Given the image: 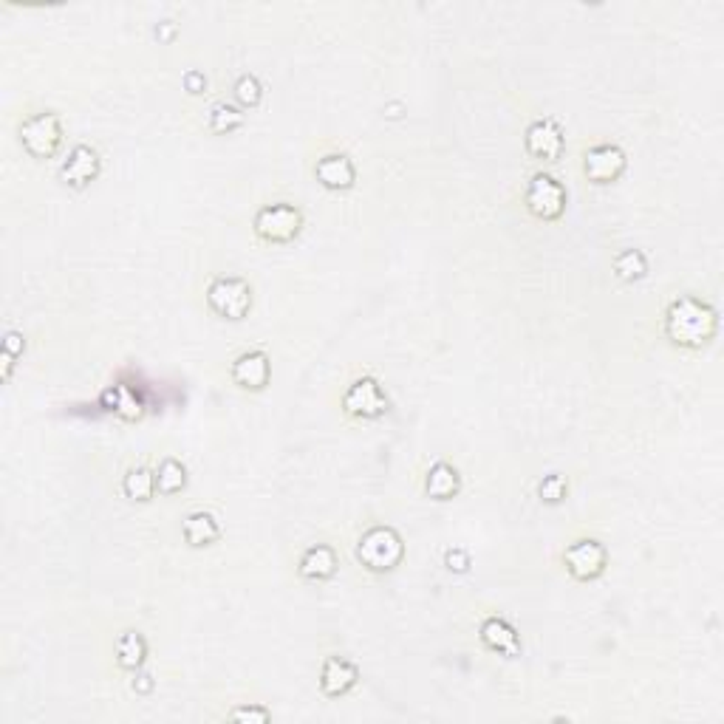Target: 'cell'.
<instances>
[{"mask_svg": "<svg viewBox=\"0 0 724 724\" xmlns=\"http://www.w3.org/2000/svg\"><path fill=\"white\" fill-rule=\"evenodd\" d=\"M116 665L128 674H136L148 662V640L139 631H122L114 645Z\"/></svg>", "mask_w": 724, "mask_h": 724, "instance_id": "d6986e66", "label": "cell"}, {"mask_svg": "<svg viewBox=\"0 0 724 724\" xmlns=\"http://www.w3.org/2000/svg\"><path fill=\"white\" fill-rule=\"evenodd\" d=\"M314 179L329 193H348L357 184V167L346 153H326L314 165Z\"/></svg>", "mask_w": 724, "mask_h": 724, "instance_id": "4fadbf2b", "label": "cell"}, {"mask_svg": "<svg viewBox=\"0 0 724 724\" xmlns=\"http://www.w3.org/2000/svg\"><path fill=\"white\" fill-rule=\"evenodd\" d=\"M563 566L569 577H575L577 583H592L597 577L606 575L609 566V549L597 538H580L569 543L563 552Z\"/></svg>", "mask_w": 724, "mask_h": 724, "instance_id": "ba28073f", "label": "cell"}, {"mask_svg": "<svg viewBox=\"0 0 724 724\" xmlns=\"http://www.w3.org/2000/svg\"><path fill=\"white\" fill-rule=\"evenodd\" d=\"M524 150H527L529 159H535V162L555 165L563 156V150H566L563 128L552 116H541V119L529 122V128L524 131Z\"/></svg>", "mask_w": 724, "mask_h": 724, "instance_id": "9c48e42d", "label": "cell"}, {"mask_svg": "<svg viewBox=\"0 0 724 724\" xmlns=\"http://www.w3.org/2000/svg\"><path fill=\"white\" fill-rule=\"evenodd\" d=\"M360 668L346 657H326L320 668V693L329 699H343L357 688Z\"/></svg>", "mask_w": 724, "mask_h": 724, "instance_id": "5bb4252c", "label": "cell"}, {"mask_svg": "<svg viewBox=\"0 0 724 724\" xmlns=\"http://www.w3.org/2000/svg\"><path fill=\"white\" fill-rule=\"evenodd\" d=\"M230 719L232 722H241V724H247V722L266 724L269 719H272V713H269L266 708H261V705H238V708L230 710Z\"/></svg>", "mask_w": 724, "mask_h": 724, "instance_id": "4316f807", "label": "cell"}, {"mask_svg": "<svg viewBox=\"0 0 724 724\" xmlns=\"http://www.w3.org/2000/svg\"><path fill=\"white\" fill-rule=\"evenodd\" d=\"M17 139L32 159H54L63 148V122L54 111L26 116L17 128Z\"/></svg>", "mask_w": 724, "mask_h": 724, "instance_id": "277c9868", "label": "cell"}, {"mask_svg": "<svg viewBox=\"0 0 724 724\" xmlns=\"http://www.w3.org/2000/svg\"><path fill=\"white\" fill-rule=\"evenodd\" d=\"M133 691L136 693H142V696H150L153 693V676L148 674V671H136V676H133Z\"/></svg>", "mask_w": 724, "mask_h": 724, "instance_id": "4dcf8cb0", "label": "cell"}, {"mask_svg": "<svg viewBox=\"0 0 724 724\" xmlns=\"http://www.w3.org/2000/svg\"><path fill=\"white\" fill-rule=\"evenodd\" d=\"M116 388V416L125 419V422H139L145 416V399L136 394V388L131 385H114Z\"/></svg>", "mask_w": 724, "mask_h": 724, "instance_id": "cb8c5ba5", "label": "cell"}, {"mask_svg": "<svg viewBox=\"0 0 724 724\" xmlns=\"http://www.w3.org/2000/svg\"><path fill=\"white\" fill-rule=\"evenodd\" d=\"M337 569H340V560H337V552L331 549L329 543L309 546L297 563V575L303 577L306 583H326L337 575Z\"/></svg>", "mask_w": 724, "mask_h": 724, "instance_id": "2e32d148", "label": "cell"}, {"mask_svg": "<svg viewBox=\"0 0 724 724\" xmlns=\"http://www.w3.org/2000/svg\"><path fill=\"white\" fill-rule=\"evenodd\" d=\"M230 379L235 388L249 391V394H261L266 391L269 379H272V360L261 348H252L238 354L230 365Z\"/></svg>", "mask_w": 724, "mask_h": 724, "instance_id": "30bf717a", "label": "cell"}, {"mask_svg": "<svg viewBox=\"0 0 724 724\" xmlns=\"http://www.w3.org/2000/svg\"><path fill=\"white\" fill-rule=\"evenodd\" d=\"M232 97L235 102L244 108V111H252V108H258L261 105V99H264V85L261 80L255 77V74H241L235 85H232Z\"/></svg>", "mask_w": 724, "mask_h": 724, "instance_id": "d4e9b609", "label": "cell"}, {"mask_svg": "<svg viewBox=\"0 0 724 724\" xmlns=\"http://www.w3.org/2000/svg\"><path fill=\"white\" fill-rule=\"evenodd\" d=\"M354 555L371 575H388L405 560V541L394 527L377 524V527L362 532Z\"/></svg>", "mask_w": 724, "mask_h": 724, "instance_id": "7a4b0ae2", "label": "cell"}, {"mask_svg": "<svg viewBox=\"0 0 724 724\" xmlns=\"http://www.w3.org/2000/svg\"><path fill=\"white\" fill-rule=\"evenodd\" d=\"M187 487V467L176 456H165L156 467V493L179 495Z\"/></svg>", "mask_w": 724, "mask_h": 724, "instance_id": "44dd1931", "label": "cell"}, {"mask_svg": "<svg viewBox=\"0 0 724 724\" xmlns=\"http://www.w3.org/2000/svg\"><path fill=\"white\" fill-rule=\"evenodd\" d=\"M241 125H244V111L235 108V105H227V102H215L210 114H207V128L218 136L238 131Z\"/></svg>", "mask_w": 724, "mask_h": 724, "instance_id": "603a6c76", "label": "cell"}, {"mask_svg": "<svg viewBox=\"0 0 724 724\" xmlns=\"http://www.w3.org/2000/svg\"><path fill=\"white\" fill-rule=\"evenodd\" d=\"M252 303H255V289L249 280L238 275H218L207 286V306L221 320H230V323L247 320Z\"/></svg>", "mask_w": 724, "mask_h": 724, "instance_id": "3957f363", "label": "cell"}, {"mask_svg": "<svg viewBox=\"0 0 724 724\" xmlns=\"http://www.w3.org/2000/svg\"><path fill=\"white\" fill-rule=\"evenodd\" d=\"M566 495H569V481L566 476H560V473H549V476H543V481L538 484V498H541V504L546 507H558L566 501Z\"/></svg>", "mask_w": 724, "mask_h": 724, "instance_id": "484cf974", "label": "cell"}, {"mask_svg": "<svg viewBox=\"0 0 724 724\" xmlns=\"http://www.w3.org/2000/svg\"><path fill=\"white\" fill-rule=\"evenodd\" d=\"M628 156L620 145H594L583 153V173L592 184H614L626 173Z\"/></svg>", "mask_w": 724, "mask_h": 724, "instance_id": "8fae6325", "label": "cell"}, {"mask_svg": "<svg viewBox=\"0 0 724 724\" xmlns=\"http://www.w3.org/2000/svg\"><path fill=\"white\" fill-rule=\"evenodd\" d=\"M391 408L388 396L382 394L377 377H357L343 394V413L348 419L360 422H377Z\"/></svg>", "mask_w": 724, "mask_h": 724, "instance_id": "52a82bcc", "label": "cell"}, {"mask_svg": "<svg viewBox=\"0 0 724 724\" xmlns=\"http://www.w3.org/2000/svg\"><path fill=\"white\" fill-rule=\"evenodd\" d=\"M425 493L433 501H453L461 493V473L450 461H436L425 476Z\"/></svg>", "mask_w": 724, "mask_h": 724, "instance_id": "e0dca14e", "label": "cell"}, {"mask_svg": "<svg viewBox=\"0 0 724 724\" xmlns=\"http://www.w3.org/2000/svg\"><path fill=\"white\" fill-rule=\"evenodd\" d=\"M566 187L560 184L552 173H535L527 184V193H524V207L532 218L538 221H560L566 213Z\"/></svg>", "mask_w": 724, "mask_h": 724, "instance_id": "8992f818", "label": "cell"}, {"mask_svg": "<svg viewBox=\"0 0 724 724\" xmlns=\"http://www.w3.org/2000/svg\"><path fill=\"white\" fill-rule=\"evenodd\" d=\"M662 329L668 343L682 351H702L719 334V312L708 300L693 295H679L668 303Z\"/></svg>", "mask_w": 724, "mask_h": 724, "instance_id": "6da1fadb", "label": "cell"}, {"mask_svg": "<svg viewBox=\"0 0 724 724\" xmlns=\"http://www.w3.org/2000/svg\"><path fill=\"white\" fill-rule=\"evenodd\" d=\"M99 173H102V159H99V150L91 148V145H74V148L68 150L66 162L60 165V179L66 187L71 190H85V187H91L94 181L99 179Z\"/></svg>", "mask_w": 724, "mask_h": 724, "instance_id": "7c38bea8", "label": "cell"}, {"mask_svg": "<svg viewBox=\"0 0 724 724\" xmlns=\"http://www.w3.org/2000/svg\"><path fill=\"white\" fill-rule=\"evenodd\" d=\"M252 232L264 244H292L303 232V213H300V207L289 204V201L264 204L252 218Z\"/></svg>", "mask_w": 724, "mask_h": 724, "instance_id": "5b68a950", "label": "cell"}, {"mask_svg": "<svg viewBox=\"0 0 724 724\" xmlns=\"http://www.w3.org/2000/svg\"><path fill=\"white\" fill-rule=\"evenodd\" d=\"M478 640L487 651H493L498 657H521V637L512 623H507L504 617H484L481 628H478Z\"/></svg>", "mask_w": 724, "mask_h": 724, "instance_id": "9a60e30c", "label": "cell"}, {"mask_svg": "<svg viewBox=\"0 0 724 724\" xmlns=\"http://www.w3.org/2000/svg\"><path fill=\"white\" fill-rule=\"evenodd\" d=\"M23 351H26V340H23V334H17V331H6V337H3V354H9V357L20 360V357H23Z\"/></svg>", "mask_w": 724, "mask_h": 724, "instance_id": "f1b7e54d", "label": "cell"}, {"mask_svg": "<svg viewBox=\"0 0 724 724\" xmlns=\"http://www.w3.org/2000/svg\"><path fill=\"white\" fill-rule=\"evenodd\" d=\"M181 535H184L187 546L204 549V546H213V543L221 538V527H218L213 512L196 510L181 521Z\"/></svg>", "mask_w": 724, "mask_h": 724, "instance_id": "ac0fdd59", "label": "cell"}, {"mask_svg": "<svg viewBox=\"0 0 724 724\" xmlns=\"http://www.w3.org/2000/svg\"><path fill=\"white\" fill-rule=\"evenodd\" d=\"M0 360H3V374H0V377H3V382H9V379H12V368H15V357H9V354L0 351Z\"/></svg>", "mask_w": 724, "mask_h": 724, "instance_id": "1f68e13d", "label": "cell"}, {"mask_svg": "<svg viewBox=\"0 0 724 724\" xmlns=\"http://www.w3.org/2000/svg\"><path fill=\"white\" fill-rule=\"evenodd\" d=\"M122 493H125V498H131V501L148 504L150 498L156 495V470H150L145 464L131 467V470L125 473V478H122Z\"/></svg>", "mask_w": 724, "mask_h": 724, "instance_id": "ffe728a7", "label": "cell"}, {"mask_svg": "<svg viewBox=\"0 0 724 724\" xmlns=\"http://www.w3.org/2000/svg\"><path fill=\"white\" fill-rule=\"evenodd\" d=\"M611 269L623 283H637L648 275V258H645L642 249H623V252L614 255Z\"/></svg>", "mask_w": 724, "mask_h": 724, "instance_id": "7402d4cb", "label": "cell"}, {"mask_svg": "<svg viewBox=\"0 0 724 724\" xmlns=\"http://www.w3.org/2000/svg\"><path fill=\"white\" fill-rule=\"evenodd\" d=\"M445 566L450 569V572H459V575H464V572L470 569V555H467L464 549H447Z\"/></svg>", "mask_w": 724, "mask_h": 724, "instance_id": "83f0119b", "label": "cell"}, {"mask_svg": "<svg viewBox=\"0 0 724 724\" xmlns=\"http://www.w3.org/2000/svg\"><path fill=\"white\" fill-rule=\"evenodd\" d=\"M184 88H187V94H204L207 91V77L201 71H187L184 74Z\"/></svg>", "mask_w": 724, "mask_h": 724, "instance_id": "f546056e", "label": "cell"}]
</instances>
